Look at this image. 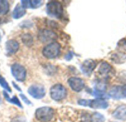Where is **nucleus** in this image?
<instances>
[{
    "label": "nucleus",
    "mask_w": 126,
    "mask_h": 122,
    "mask_svg": "<svg viewBox=\"0 0 126 122\" xmlns=\"http://www.w3.org/2000/svg\"><path fill=\"white\" fill-rule=\"evenodd\" d=\"M9 3L7 1L0 0V15H5L9 11Z\"/></svg>",
    "instance_id": "aec40b11"
},
{
    "label": "nucleus",
    "mask_w": 126,
    "mask_h": 122,
    "mask_svg": "<svg viewBox=\"0 0 126 122\" xmlns=\"http://www.w3.org/2000/svg\"><path fill=\"white\" fill-rule=\"evenodd\" d=\"M28 94L33 98L40 99L46 95V90L41 85H33L28 88Z\"/></svg>",
    "instance_id": "0eeeda50"
},
{
    "label": "nucleus",
    "mask_w": 126,
    "mask_h": 122,
    "mask_svg": "<svg viewBox=\"0 0 126 122\" xmlns=\"http://www.w3.org/2000/svg\"><path fill=\"white\" fill-rule=\"evenodd\" d=\"M11 122H27V120L25 119V118L22 116H17L13 119Z\"/></svg>",
    "instance_id": "5701e85b"
},
{
    "label": "nucleus",
    "mask_w": 126,
    "mask_h": 122,
    "mask_svg": "<svg viewBox=\"0 0 126 122\" xmlns=\"http://www.w3.org/2000/svg\"><path fill=\"white\" fill-rule=\"evenodd\" d=\"M72 56H73L72 53V52H69V54H68V55H66V60H70L72 58Z\"/></svg>",
    "instance_id": "393cba45"
},
{
    "label": "nucleus",
    "mask_w": 126,
    "mask_h": 122,
    "mask_svg": "<svg viewBox=\"0 0 126 122\" xmlns=\"http://www.w3.org/2000/svg\"><path fill=\"white\" fill-rule=\"evenodd\" d=\"M19 49L18 43L15 40H9L7 41L5 45L6 52L8 55H11L15 54Z\"/></svg>",
    "instance_id": "f8f14e48"
},
{
    "label": "nucleus",
    "mask_w": 126,
    "mask_h": 122,
    "mask_svg": "<svg viewBox=\"0 0 126 122\" xmlns=\"http://www.w3.org/2000/svg\"><path fill=\"white\" fill-rule=\"evenodd\" d=\"M47 13L48 15L55 18H61L63 15V7L59 1H52L47 4Z\"/></svg>",
    "instance_id": "7ed1b4c3"
},
{
    "label": "nucleus",
    "mask_w": 126,
    "mask_h": 122,
    "mask_svg": "<svg viewBox=\"0 0 126 122\" xmlns=\"http://www.w3.org/2000/svg\"><path fill=\"white\" fill-rule=\"evenodd\" d=\"M0 104H1V96H0Z\"/></svg>",
    "instance_id": "bb28decb"
},
{
    "label": "nucleus",
    "mask_w": 126,
    "mask_h": 122,
    "mask_svg": "<svg viewBox=\"0 0 126 122\" xmlns=\"http://www.w3.org/2000/svg\"><path fill=\"white\" fill-rule=\"evenodd\" d=\"M97 66V63L92 59L85 60L80 66V70L86 76H90Z\"/></svg>",
    "instance_id": "6e6552de"
},
{
    "label": "nucleus",
    "mask_w": 126,
    "mask_h": 122,
    "mask_svg": "<svg viewBox=\"0 0 126 122\" xmlns=\"http://www.w3.org/2000/svg\"><path fill=\"white\" fill-rule=\"evenodd\" d=\"M90 122H105V117L103 115H102L100 113L94 112L89 116V120Z\"/></svg>",
    "instance_id": "a211bd4d"
},
{
    "label": "nucleus",
    "mask_w": 126,
    "mask_h": 122,
    "mask_svg": "<svg viewBox=\"0 0 126 122\" xmlns=\"http://www.w3.org/2000/svg\"><path fill=\"white\" fill-rule=\"evenodd\" d=\"M66 88L61 84H56L50 88V96L55 101H61L66 97Z\"/></svg>",
    "instance_id": "39448f33"
},
{
    "label": "nucleus",
    "mask_w": 126,
    "mask_h": 122,
    "mask_svg": "<svg viewBox=\"0 0 126 122\" xmlns=\"http://www.w3.org/2000/svg\"><path fill=\"white\" fill-rule=\"evenodd\" d=\"M13 85H14V87H15V88H16V89H17L18 91H21V88H19V87H18V85H16V83H15L14 82H13Z\"/></svg>",
    "instance_id": "a878e982"
},
{
    "label": "nucleus",
    "mask_w": 126,
    "mask_h": 122,
    "mask_svg": "<svg viewBox=\"0 0 126 122\" xmlns=\"http://www.w3.org/2000/svg\"><path fill=\"white\" fill-rule=\"evenodd\" d=\"M20 96L21 97V99H22V100L27 104V105H31V102L26 97V96L25 95H24V94H20Z\"/></svg>",
    "instance_id": "b1692460"
},
{
    "label": "nucleus",
    "mask_w": 126,
    "mask_h": 122,
    "mask_svg": "<svg viewBox=\"0 0 126 122\" xmlns=\"http://www.w3.org/2000/svg\"><path fill=\"white\" fill-rule=\"evenodd\" d=\"M79 105L89 107L92 109H106L109 107V103L105 99H80L78 102Z\"/></svg>",
    "instance_id": "f257e3e1"
},
{
    "label": "nucleus",
    "mask_w": 126,
    "mask_h": 122,
    "mask_svg": "<svg viewBox=\"0 0 126 122\" xmlns=\"http://www.w3.org/2000/svg\"><path fill=\"white\" fill-rule=\"evenodd\" d=\"M68 83L74 91L76 92H80L81 91L83 88H84V82L81 78L76 77H70L68 80Z\"/></svg>",
    "instance_id": "9d476101"
},
{
    "label": "nucleus",
    "mask_w": 126,
    "mask_h": 122,
    "mask_svg": "<svg viewBox=\"0 0 126 122\" xmlns=\"http://www.w3.org/2000/svg\"><path fill=\"white\" fill-rule=\"evenodd\" d=\"M3 95H4V96L5 97L6 100H7L8 102H10V103H11V104H13V105H17L18 107H19V108H23V106L21 105V102H20V101L18 100V99L17 96H14L13 98H10L6 91H4V92H3Z\"/></svg>",
    "instance_id": "f3484780"
},
{
    "label": "nucleus",
    "mask_w": 126,
    "mask_h": 122,
    "mask_svg": "<svg viewBox=\"0 0 126 122\" xmlns=\"http://www.w3.org/2000/svg\"><path fill=\"white\" fill-rule=\"evenodd\" d=\"M112 116L120 121H126V105H122L117 108L113 112Z\"/></svg>",
    "instance_id": "9b49d317"
},
{
    "label": "nucleus",
    "mask_w": 126,
    "mask_h": 122,
    "mask_svg": "<svg viewBox=\"0 0 126 122\" xmlns=\"http://www.w3.org/2000/svg\"><path fill=\"white\" fill-rule=\"evenodd\" d=\"M111 71H112L111 66L106 62H103L99 67L98 72L101 75H109V74H110Z\"/></svg>",
    "instance_id": "2eb2a0df"
},
{
    "label": "nucleus",
    "mask_w": 126,
    "mask_h": 122,
    "mask_svg": "<svg viewBox=\"0 0 126 122\" xmlns=\"http://www.w3.org/2000/svg\"><path fill=\"white\" fill-rule=\"evenodd\" d=\"M0 85L5 89V91H8V92H11V88L9 85V84L7 83V82L5 80V79L4 77H2L1 76H0Z\"/></svg>",
    "instance_id": "412c9836"
},
{
    "label": "nucleus",
    "mask_w": 126,
    "mask_h": 122,
    "mask_svg": "<svg viewBox=\"0 0 126 122\" xmlns=\"http://www.w3.org/2000/svg\"><path fill=\"white\" fill-rule=\"evenodd\" d=\"M120 94L122 99H126V84L123 86H120Z\"/></svg>",
    "instance_id": "4be33fe9"
},
{
    "label": "nucleus",
    "mask_w": 126,
    "mask_h": 122,
    "mask_svg": "<svg viewBox=\"0 0 126 122\" xmlns=\"http://www.w3.org/2000/svg\"><path fill=\"white\" fill-rule=\"evenodd\" d=\"M94 95L95 97H97L96 99H109V94H107L102 89H99V88H95L94 89Z\"/></svg>",
    "instance_id": "6ab92c4d"
},
{
    "label": "nucleus",
    "mask_w": 126,
    "mask_h": 122,
    "mask_svg": "<svg viewBox=\"0 0 126 122\" xmlns=\"http://www.w3.org/2000/svg\"><path fill=\"white\" fill-rule=\"evenodd\" d=\"M26 13V9H24L21 5L18 4L16 6V7L13 10V17L15 19H18L24 16Z\"/></svg>",
    "instance_id": "4468645a"
},
{
    "label": "nucleus",
    "mask_w": 126,
    "mask_h": 122,
    "mask_svg": "<svg viewBox=\"0 0 126 122\" xmlns=\"http://www.w3.org/2000/svg\"><path fill=\"white\" fill-rule=\"evenodd\" d=\"M11 73L14 78L19 82L24 81L27 75V71L25 68L18 63H14L11 66Z\"/></svg>",
    "instance_id": "423d86ee"
},
{
    "label": "nucleus",
    "mask_w": 126,
    "mask_h": 122,
    "mask_svg": "<svg viewBox=\"0 0 126 122\" xmlns=\"http://www.w3.org/2000/svg\"><path fill=\"white\" fill-rule=\"evenodd\" d=\"M35 116L41 122H49L54 116V110L49 107H41L36 110Z\"/></svg>",
    "instance_id": "f03ea898"
},
{
    "label": "nucleus",
    "mask_w": 126,
    "mask_h": 122,
    "mask_svg": "<svg viewBox=\"0 0 126 122\" xmlns=\"http://www.w3.org/2000/svg\"><path fill=\"white\" fill-rule=\"evenodd\" d=\"M57 38H58V36L54 32H52L51 30H48V29L41 30L38 33V39L43 43L53 41L56 40Z\"/></svg>",
    "instance_id": "1a4fd4ad"
},
{
    "label": "nucleus",
    "mask_w": 126,
    "mask_h": 122,
    "mask_svg": "<svg viewBox=\"0 0 126 122\" xmlns=\"http://www.w3.org/2000/svg\"><path fill=\"white\" fill-rule=\"evenodd\" d=\"M21 6L24 9H28V8H32V9H36L42 6L43 4V1L40 0H23L21 1Z\"/></svg>",
    "instance_id": "ddd939ff"
},
{
    "label": "nucleus",
    "mask_w": 126,
    "mask_h": 122,
    "mask_svg": "<svg viewBox=\"0 0 126 122\" xmlns=\"http://www.w3.org/2000/svg\"><path fill=\"white\" fill-rule=\"evenodd\" d=\"M61 52V45L57 42H52L47 45L42 51L44 57L49 59H53L58 57Z\"/></svg>",
    "instance_id": "20e7f679"
},
{
    "label": "nucleus",
    "mask_w": 126,
    "mask_h": 122,
    "mask_svg": "<svg viewBox=\"0 0 126 122\" xmlns=\"http://www.w3.org/2000/svg\"><path fill=\"white\" fill-rule=\"evenodd\" d=\"M109 97H111L114 99H121V94H120V86H114L113 87L109 92Z\"/></svg>",
    "instance_id": "dca6fc26"
}]
</instances>
